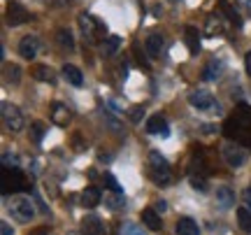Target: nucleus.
Here are the masks:
<instances>
[{
	"label": "nucleus",
	"mask_w": 251,
	"mask_h": 235,
	"mask_svg": "<svg viewBox=\"0 0 251 235\" xmlns=\"http://www.w3.org/2000/svg\"><path fill=\"white\" fill-rule=\"evenodd\" d=\"M149 168H151V177L158 186H170L172 184L170 165H168V161H165L158 152H151V154H149Z\"/></svg>",
	"instance_id": "f257e3e1"
},
{
	"label": "nucleus",
	"mask_w": 251,
	"mask_h": 235,
	"mask_svg": "<svg viewBox=\"0 0 251 235\" xmlns=\"http://www.w3.org/2000/svg\"><path fill=\"white\" fill-rule=\"evenodd\" d=\"M2 121H5V128L12 131V133H19V131L24 128V124H26L21 109H19L17 105H9V103L2 105Z\"/></svg>",
	"instance_id": "f03ea898"
},
{
	"label": "nucleus",
	"mask_w": 251,
	"mask_h": 235,
	"mask_svg": "<svg viewBox=\"0 0 251 235\" xmlns=\"http://www.w3.org/2000/svg\"><path fill=\"white\" fill-rule=\"evenodd\" d=\"M188 103H191V107H196L198 112H207V109L221 112L219 103H216V100L212 98V93H207V91H193V93L188 96Z\"/></svg>",
	"instance_id": "7ed1b4c3"
},
{
	"label": "nucleus",
	"mask_w": 251,
	"mask_h": 235,
	"mask_svg": "<svg viewBox=\"0 0 251 235\" xmlns=\"http://www.w3.org/2000/svg\"><path fill=\"white\" fill-rule=\"evenodd\" d=\"M9 214L14 219H19V221H30L33 219V214H35V209H33V203L26 198H14L12 203H9Z\"/></svg>",
	"instance_id": "20e7f679"
},
{
	"label": "nucleus",
	"mask_w": 251,
	"mask_h": 235,
	"mask_svg": "<svg viewBox=\"0 0 251 235\" xmlns=\"http://www.w3.org/2000/svg\"><path fill=\"white\" fill-rule=\"evenodd\" d=\"M79 26H81V33H84V40H89V42H96V33H105V26L96 17H91V14H81Z\"/></svg>",
	"instance_id": "39448f33"
},
{
	"label": "nucleus",
	"mask_w": 251,
	"mask_h": 235,
	"mask_svg": "<svg viewBox=\"0 0 251 235\" xmlns=\"http://www.w3.org/2000/svg\"><path fill=\"white\" fill-rule=\"evenodd\" d=\"M40 52H42V42H40V37H35V35H26L19 42V54L24 56L26 61H33Z\"/></svg>",
	"instance_id": "423d86ee"
},
{
	"label": "nucleus",
	"mask_w": 251,
	"mask_h": 235,
	"mask_svg": "<svg viewBox=\"0 0 251 235\" xmlns=\"http://www.w3.org/2000/svg\"><path fill=\"white\" fill-rule=\"evenodd\" d=\"M224 158L230 168H242L244 163H247V152L237 145H226L224 147Z\"/></svg>",
	"instance_id": "0eeeda50"
},
{
	"label": "nucleus",
	"mask_w": 251,
	"mask_h": 235,
	"mask_svg": "<svg viewBox=\"0 0 251 235\" xmlns=\"http://www.w3.org/2000/svg\"><path fill=\"white\" fill-rule=\"evenodd\" d=\"M28 19H30V14L26 12V7H21L17 2H9V7H7V24L9 26H21V24H26Z\"/></svg>",
	"instance_id": "6e6552de"
},
{
	"label": "nucleus",
	"mask_w": 251,
	"mask_h": 235,
	"mask_svg": "<svg viewBox=\"0 0 251 235\" xmlns=\"http://www.w3.org/2000/svg\"><path fill=\"white\" fill-rule=\"evenodd\" d=\"M147 131H149L151 135H168V133H170L168 121H165L161 114H153V117H149V121H147Z\"/></svg>",
	"instance_id": "1a4fd4ad"
},
{
	"label": "nucleus",
	"mask_w": 251,
	"mask_h": 235,
	"mask_svg": "<svg viewBox=\"0 0 251 235\" xmlns=\"http://www.w3.org/2000/svg\"><path fill=\"white\" fill-rule=\"evenodd\" d=\"M144 49H147L149 58H158V56H161V49H163V35L161 33H151V35L147 37Z\"/></svg>",
	"instance_id": "9d476101"
},
{
	"label": "nucleus",
	"mask_w": 251,
	"mask_h": 235,
	"mask_svg": "<svg viewBox=\"0 0 251 235\" xmlns=\"http://www.w3.org/2000/svg\"><path fill=\"white\" fill-rule=\"evenodd\" d=\"M81 233L84 235H102V221L98 217H86L81 219Z\"/></svg>",
	"instance_id": "9b49d317"
},
{
	"label": "nucleus",
	"mask_w": 251,
	"mask_h": 235,
	"mask_svg": "<svg viewBox=\"0 0 251 235\" xmlns=\"http://www.w3.org/2000/svg\"><path fill=\"white\" fill-rule=\"evenodd\" d=\"M51 121H54L56 126H68V121H70L68 107L61 105V103H54V107H51Z\"/></svg>",
	"instance_id": "f8f14e48"
},
{
	"label": "nucleus",
	"mask_w": 251,
	"mask_h": 235,
	"mask_svg": "<svg viewBox=\"0 0 251 235\" xmlns=\"http://www.w3.org/2000/svg\"><path fill=\"white\" fill-rule=\"evenodd\" d=\"M100 200H102V196L96 186H89V189L81 191V205L84 208H96V205H100Z\"/></svg>",
	"instance_id": "ddd939ff"
},
{
	"label": "nucleus",
	"mask_w": 251,
	"mask_h": 235,
	"mask_svg": "<svg viewBox=\"0 0 251 235\" xmlns=\"http://www.w3.org/2000/svg\"><path fill=\"white\" fill-rule=\"evenodd\" d=\"M198 233H200V228L191 217H181L177 221V235H198Z\"/></svg>",
	"instance_id": "4468645a"
},
{
	"label": "nucleus",
	"mask_w": 251,
	"mask_h": 235,
	"mask_svg": "<svg viewBox=\"0 0 251 235\" xmlns=\"http://www.w3.org/2000/svg\"><path fill=\"white\" fill-rule=\"evenodd\" d=\"M63 77L70 81L72 86H81V81H84L81 70L77 68V65H63Z\"/></svg>",
	"instance_id": "2eb2a0df"
},
{
	"label": "nucleus",
	"mask_w": 251,
	"mask_h": 235,
	"mask_svg": "<svg viewBox=\"0 0 251 235\" xmlns=\"http://www.w3.org/2000/svg\"><path fill=\"white\" fill-rule=\"evenodd\" d=\"M119 49H121V37L105 35V40H102V54H105V56H114Z\"/></svg>",
	"instance_id": "dca6fc26"
},
{
	"label": "nucleus",
	"mask_w": 251,
	"mask_h": 235,
	"mask_svg": "<svg viewBox=\"0 0 251 235\" xmlns=\"http://www.w3.org/2000/svg\"><path fill=\"white\" fill-rule=\"evenodd\" d=\"M216 203H219L221 208H233L235 193L228 189V186H219V189H216Z\"/></svg>",
	"instance_id": "f3484780"
},
{
	"label": "nucleus",
	"mask_w": 251,
	"mask_h": 235,
	"mask_svg": "<svg viewBox=\"0 0 251 235\" xmlns=\"http://www.w3.org/2000/svg\"><path fill=\"white\" fill-rule=\"evenodd\" d=\"M221 75H224V65L219 63V61H209V63L205 65V73H202V79L214 81V79H219Z\"/></svg>",
	"instance_id": "a211bd4d"
},
{
	"label": "nucleus",
	"mask_w": 251,
	"mask_h": 235,
	"mask_svg": "<svg viewBox=\"0 0 251 235\" xmlns=\"http://www.w3.org/2000/svg\"><path fill=\"white\" fill-rule=\"evenodd\" d=\"M142 221L147 224V228H151V231H161V226H163V221H161V217H158L156 209H144Z\"/></svg>",
	"instance_id": "6ab92c4d"
},
{
	"label": "nucleus",
	"mask_w": 251,
	"mask_h": 235,
	"mask_svg": "<svg viewBox=\"0 0 251 235\" xmlns=\"http://www.w3.org/2000/svg\"><path fill=\"white\" fill-rule=\"evenodd\" d=\"M184 40H186V45H188V52H191V54H198V49H200V40H198L196 28L186 26V30H184Z\"/></svg>",
	"instance_id": "aec40b11"
},
{
	"label": "nucleus",
	"mask_w": 251,
	"mask_h": 235,
	"mask_svg": "<svg viewBox=\"0 0 251 235\" xmlns=\"http://www.w3.org/2000/svg\"><path fill=\"white\" fill-rule=\"evenodd\" d=\"M56 40H58V45H61L63 49H68V52H72V49H75V37H72L70 30L61 28V30L56 33Z\"/></svg>",
	"instance_id": "412c9836"
},
{
	"label": "nucleus",
	"mask_w": 251,
	"mask_h": 235,
	"mask_svg": "<svg viewBox=\"0 0 251 235\" xmlns=\"http://www.w3.org/2000/svg\"><path fill=\"white\" fill-rule=\"evenodd\" d=\"M205 33L207 35H221V33H224V24H221V19L216 17V14H212V17L207 19Z\"/></svg>",
	"instance_id": "4be33fe9"
},
{
	"label": "nucleus",
	"mask_w": 251,
	"mask_h": 235,
	"mask_svg": "<svg viewBox=\"0 0 251 235\" xmlns=\"http://www.w3.org/2000/svg\"><path fill=\"white\" fill-rule=\"evenodd\" d=\"M33 77L40 81H54V70L47 68V65H35L33 68Z\"/></svg>",
	"instance_id": "5701e85b"
},
{
	"label": "nucleus",
	"mask_w": 251,
	"mask_h": 235,
	"mask_svg": "<svg viewBox=\"0 0 251 235\" xmlns=\"http://www.w3.org/2000/svg\"><path fill=\"white\" fill-rule=\"evenodd\" d=\"M237 221H240V228L244 233H251V209L240 208L237 209Z\"/></svg>",
	"instance_id": "b1692460"
},
{
	"label": "nucleus",
	"mask_w": 251,
	"mask_h": 235,
	"mask_svg": "<svg viewBox=\"0 0 251 235\" xmlns=\"http://www.w3.org/2000/svg\"><path fill=\"white\" fill-rule=\"evenodd\" d=\"M5 79L19 81L21 79V68H19V65H5Z\"/></svg>",
	"instance_id": "393cba45"
},
{
	"label": "nucleus",
	"mask_w": 251,
	"mask_h": 235,
	"mask_svg": "<svg viewBox=\"0 0 251 235\" xmlns=\"http://www.w3.org/2000/svg\"><path fill=\"white\" fill-rule=\"evenodd\" d=\"M221 9H224V12H226V17L230 19V21H233V24H235V26H240V24H242V21H240V17L235 14V9L230 7L228 2H221Z\"/></svg>",
	"instance_id": "a878e982"
},
{
	"label": "nucleus",
	"mask_w": 251,
	"mask_h": 235,
	"mask_svg": "<svg viewBox=\"0 0 251 235\" xmlns=\"http://www.w3.org/2000/svg\"><path fill=\"white\" fill-rule=\"evenodd\" d=\"M102 180H105V184H107V186H109L112 191H114V193H124V189L119 186V182L114 180V175H109V172H107V175H105Z\"/></svg>",
	"instance_id": "bb28decb"
},
{
	"label": "nucleus",
	"mask_w": 251,
	"mask_h": 235,
	"mask_svg": "<svg viewBox=\"0 0 251 235\" xmlns=\"http://www.w3.org/2000/svg\"><path fill=\"white\" fill-rule=\"evenodd\" d=\"M30 133H33V140L40 142L42 135H45V126H42V124H33V126H30Z\"/></svg>",
	"instance_id": "cd10ccee"
},
{
	"label": "nucleus",
	"mask_w": 251,
	"mask_h": 235,
	"mask_svg": "<svg viewBox=\"0 0 251 235\" xmlns=\"http://www.w3.org/2000/svg\"><path fill=\"white\" fill-rule=\"evenodd\" d=\"M235 2H237V9H240L242 14L251 17V0H235Z\"/></svg>",
	"instance_id": "c85d7f7f"
},
{
	"label": "nucleus",
	"mask_w": 251,
	"mask_h": 235,
	"mask_svg": "<svg viewBox=\"0 0 251 235\" xmlns=\"http://www.w3.org/2000/svg\"><path fill=\"white\" fill-rule=\"evenodd\" d=\"M191 186H193V189H200V191H207L205 180H202V177H196V175L191 177Z\"/></svg>",
	"instance_id": "c756f323"
},
{
	"label": "nucleus",
	"mask_w": 251,
	"mask_h": 235,
	"mask_svg": "<svg viewBox=\"0 0 251 235\" xmlns=\"http://www.w3.org/2000/svg\"><path fill=\"white\" fill-rule=\"evenodd\" d=\"M124 235H144V233H142V231H140L137 226H133V224H128V226L124 228Z\"/></svg>",
	"instance_id": "7c9ffc66"
},
{
	"label": "nucleus",
	"mask_w": 251,
	"mask_h": 235,
	"mask_svg": "<svg viewBox=\"0 0 251 235\" xmlns=\"http://www.w3.org/2000/svg\"><path fill=\"white\" fill-rule=\"evenodd\" d=\"M142 114H144V107H135L133 112H130V119H133V121H140Z\"/></svg>",
	"instance_id": "2f4dec72"
},
{
	"label": "nucleus",
	"mask_w": 251,
	"mask_h": 235,
	"mask_svg": "<svg viewBox=\"0 0 251 235\" xmlns=\"http://www.w3.org/2000/svg\"><path fill=\"white\" fill-rule=\"evenodd\" d=\"M244 70H247V75L251 77V52L244 56Z\"/></svg>",
	"instance_id": "473e14b6"
},
{
	"label": "nucleus",
	"mask_w": 251,
	"mask_h": 235,
	"mask_svg": "<svg viewBox=\"0 0 251 235\" xmlns=\"http://www.w3.org/2000/svg\"><path fill=\"white\" fill-rule=\"evenodd\" d=\"M0 235H12V228H9L7 224H2V226H0Z\"/></svg>",
	"instance_id": "72a5a7b5"
},
{
	"label": "nucleus",
	"mask_w": 251,
	"mask_h": 235,
	"mask_svg": "<svg viewBox=\"0 0 251 235\" xmlns=\"http://www.w3.org/2000/svg\"><path fill=\"white\" fill-rule=\"evenodd\" d=\"M244 200H247V205H249V209H251V191L249 189L244 191Z\"/></svg>",
	"instance_id": "f704fd0d"
},
{
	"label": "nucleus",
	"mask_w": 251,
	"mask_h": 235,
	"mask_svg": "<svg viewBox=\"0 0 251 235\" xmlns=\"http://www.w3.org/2000/svg\"><path fill=\"white\" fill-rule=\"evenodd\" d=\"M168 208V205H165V203H163V200H156V209H158V212H163V209Z\"/></svg>",
	"instance_id": "c9c22d12"
},
{
	"label": "nucleus",
	"mask_w": 251,
	"mask_h": 235,
	"mask_svg": "<svg viewBox=\"0 0 251 235\" xmlns=\"http://www.w3.org/2000/svg\"><path fill=\"white\" fill-rule=\"evenodd\" d=\"M151 9H153V17H161V14H163V9L158 7V5H153Z\"/></svg>",
	"instance_id": "e433bc0d"
},
{
	"label": "nucleus",
	"mask_w": 251,
	"mask_h": 235,
	"mask_svg": "<svg viewBox=\"0 0 251 235\" xmlns=\"http://www.w3.org/2000/svg\"><path fill=\"white\" fill-rule=\"evenodd\" d=\"M54 2H56V5H63V2H65V0H54Z\"/></svg>",
	"instance_id": "4c0bfd02"
}]
</instances>
